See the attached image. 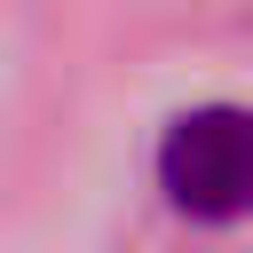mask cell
<instances>
[{
	"label": "cell",
	"instance_id": "6da1fadb",
	"mask_svg": "<svg viewBox=\"0 0 253 253\" xmlns=\"http://www.w3.org/2000/svg\"><path fill=\"white\" fill-rule=\"evenodd\" d=\"M158 190L190 221H237L253 213V111L198 103L158 134Z\"/></svg>",
	"mask_w": 253,
	"mask_h": 253
}]
</instances>
